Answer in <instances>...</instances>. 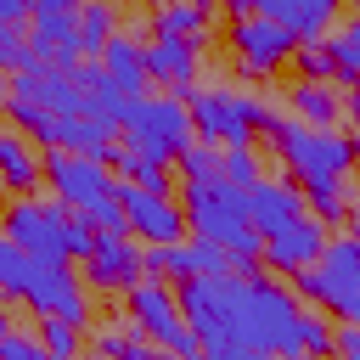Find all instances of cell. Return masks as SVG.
<instances>
[{"label": "cell", "instance_id": "obj_1", "mask_svg": "<svg viewBox=\"0 0 360 360\" xmlns=\"http://www.w3.org/2000/svg\"><path fill=\"white\" fill-rule=\"evenodd\" d=\"M180 315L197 332V343H248L270 360L298 354V292L259 276V270H225V276H186L180 281Z\"/></svg>", "mask_w": 360, "mask_h": 360}, {"label": "cell", "instance_id": "obj_2", "mask_svg": "<svg viewBox=\"0 0 360 360\" xmlns=\"http://www.w3.org/2000/svg\"><path fill=\"white\" fill-rule=\"evenodd\" d=\"M180 214H186L191 242L219 248L236 270H259L264 236L248 219V191H236L225 180H180Z\"/></svg>", "mask_w": 360, "mask_h": 360}, {"label": "cell", "instance_id": "obj_3", "mask_svg": "<svg viewBox=\"0 0 360 360\" xmlns=\"http://www.w3.org/2000/svg\"><path fill=\"white\" fill-rule=\"evenodd\" d=\"M186 112H191V135L208 146H253V135H276L287 124L276 101L231 90V84H208V90L197 84L186 96Z\"/></svg>", "mask_w": 360, "mask_h": 360}, {"label": "cell", "instance_id": "obj_4", "mask_svg": "<svg viewBox=\"0 0 360 360\" xmlns=\"http://www.w3.org/2000/svg\"><path fill=\"white\" fill-rule=\"evenodd\" d=\"M292 292H298V304L309 298L321 315L360 326V219L343 236H326V248L309 270H292Z\"/></svg>", "mask_w": 360, "mask_h": 360}, {"label": "cell", "instance_id": "obj_5", "mask_svg": "<svg viewBox=\"0 0 360 360\" xmlns=\"http://www.w3.org/2000/svg\"><path fill=\"white\" fill-rule=\"evenodd\" d=\"M118 129H124V146H135L152 163H180L186 146L197 141L191 135V112H186L180 96H129Z\"/></svg>", "mask_w": 360, "mask_h": 360}, {"label": "cell", "instance_id": "obj_6", "mask_svg": "<svg viewBox=\"0 0 360 360\" xmlns=\"http://www.w3.org/2000/svg\"><path fill=\"white\" fill-rule=\"evenodd\" d=\"M270 146H276V158L287 163V174L298 180V191L349 174V135H343V129H315V124L287 118V124L270 135Z\"/></svg>", "mask_w": 360, "mask_h": 360}, {"label": "cell", "instance_id": "obj_7", "mask_svg": "<svg viewBox=\"0 0 360 360\" xmlns=\"http://www.w3.org/2000/svg\"><path fill=\"white\" fill-rule=\"evenodd\" d=\"M124 298H129V326H135L146 343H158L169 360H202V343H197V332L186 326L180 298H174V287H169V281L141 276Z\"/></svg>", "mask_w": 360, "mask_h": 360}, {"label": "cell", "instance_id": "obj_8", "mask_svg": "<svg viewBox=\"0 0 360 360\" xmlns=\"http://www.w3.org/2000/svg\"><path fill=\"white\" fill-rule=\"evenodd\" d=\"M62 225H68V208H62L56 197H11L6 214H0V231H6L28 259H45V264H68Z\"/></svg>", "mask_w": 360, "mask_h": 360}, {"label": "cell", "instance_id": "obj_9", "mask_svg": "<svg viewBox=\"0 0 360 360\" xmlns=\"http://www.w3.org/2000/svg\"><path fill=\"white\" fill-rule=\"evenodd\" d=\"M225 45H231L242 79H270V73H281V68L292 62V51H298V39H292L287 28H276L270 17H259V11L225 22Z\"/></svg>", "mask_w": 360, "mask_h": 360}, {"label": "cell", "instance_id": "obj_10", "mask_svg": "<svg viewBox=\"0 0 360 360\" xmlns=\"http://www.w3.org/2000/svg\"><path fill=\"white\" fill-rule=\"evenodd\" d=\"M45 180H51V197H56L68 214H90L96 202H107V197L118 191V180H112L107 163L79 158V152H62V146L45 152Z\"/></svg>", "mask_w": 360, "mask_h": 360}, {"label": "cell", "instance_id": "obj_11", "mask_svg": "<svg viewBox=\"0 0 360 360\" xmlns=\"http://www.w3.org/2000/svg\"><path fill=\"white\" fill-rule=\"evenodd\" d=\"M17 304H28L34 315H62V321H90V287L68 270V264H45L28 259V276L17 287Z\"/></svg>", "mask_w": 360, "mask_h": 360}, {"label": "cell", "instance_id": "obj_12", "mask_svg": "<svg viewBox=\"0 0 360 360\" xmlns=\"http://www.w3.org/2000/svg\"><path fill=\"white\" fill-rule=\"evenodd\" d=\"M118 208H124V219H129V231H135V242H141V248L180 242V231H186V214H180V202H174V197H163V191L118 186Z\"/></svg>", "mask_w": 360, "mask_h": 360}, {"label": "cell", "instance_id": "obj_13", "mask_svg": "<svg viewBox=\"0 0 360 360\" xmlns=\"http://www.w3.org/2000/svg\"><path fill=\"white\" fill-rule=\"evenodd\" d=\"M146 56V84L169 90V96H191L197 90V68H202V39H152L141 45Z\"/></svg>", "mask_w": 360, "mask_h": 360}, {"label": "cell", "instance_id": "obj_14", "mask_svg": "<svg viewBox=\"0 0 360 360\" xmlns=\"http://www.w3.org/2000/svg\"><path fill=\"white\" fill-rule=\"evenodd\" d=\"M326 236H332V231H326L321 219L298 214L292 225H281L276 236H264V248H259V264H270V270H281V276H292V270H309V264L321 259Z\"/></svg>", "mask_w": 360, "mask_h": 360}, {"label": "cell", "instance_id": "obj_15", "mask_svg": "<svg viewBox=\"0 0 360 360\" xmlns=\"http://www.w3.org/2000/svg\"><path fill=\"white\" fill-rule=\"evenodd\" d=\"M141 281V242L129 236H96L84 259V287L90 292H129Z\"/></svg>", "mask_w": 360, "mask_h": 360}, {"label": "cell", "instance_id": "obj_16", "mask_svg": "<svg viewBox=\"0 0 360 360\" xmlns=\"http://www.w3.org/2000/svg\"><path fill=\"white\" fill-rule=\"evenodd\" d=\"M6 90L22 96V101H34V107H45L51 118H73V112H79V90H73V79H68L62 68H51V62H28L22 73H11Z\"/></svg>", "mask_w": 360, "mask_h": 360}, {"label": "cell", "instance_id": "obj_17", "mask_svg": "<svg viewBox=\"0 0 360 360\" xmlns=\"http://www.w3.org/2000/svg\"><path fill=\"white\" fill-rule=\"evenodd\" d=\"M298 214H309V208H304V191H298L292 180H253V186H248V219H253L259 236H276V231L292 225Z\"/></svg>", "mask_w": 360, "mask_h": 360}, {"label": "cell", "instance_id": "obj_18", "mask_svg": "<svg viewBox=\"0 0 360 360\" xmlns=\"http://www.w3.org/2000/svg\"><path fill=\"white\" fill-rule=\"evenodd\" d=\"M259 17H270L276 28H287L298 45H321L338 28V11L321 6V0H259Z\"/></svg>", "mask_w": 360, "mask_h": 360}, {"label": "cell", "instance_id": "obj_19", "mask_svg": "<svg viewBox=\"0 0 360 360\" xmlns=\"http://www.w3.org/2000/svg\"><path fill=\"white\" fill-rule=\"evenodd\" d=\"M39 180H45V152H34L22 129H0V186L17 197H34Z\"/></svg>", "mask_w": 360, "mask_h": 360}, {"label": "cell", "instance_id": "obj_20", "mask_svg": "<svg viewBox=\"0 0 360 360\" xmlns=\"http://www.w3.org/2000/svg\"><path fill=\"white\" fill-rule=\"evenodd\" d=\"M101 73L112 79V90L118 96H146V56H141V39L129 34V28H118L107 45H101Z\"/></svg>", "mask_w": 360, "mask_h": 360}, {"label": "cell", "instance_id": "obj_21", "mask_svg": "<svg viewBox=\"0 0 360 360\" xmlns=\"http://www.w3.org/2000/svg\"><path fill=\"white\" fill-rule=\"evenodd\" d=\"M68 79H73V90H79V112H84V118H101V124L118 129L129 96L112 90V79L101 73V62H79V68H68Z\"/></svg>", "mask_w": 360, "mask_h": 360}, {"label": "cell", "instance_id": "obj_22", "mask_svg": "<svg viewBox=\"0 0 360 360\" xmlns=\"http://www.w3.org/2000/svg\"><path fill=\"white\" fill-rule=\"evenodd\" d=\"M287 112H292L298 124L338 129V118H343V90H332V84H309V79H292V84H287Z\"/></svg>", "mask_w": 360, "mask_h": 360}, {"label": "cell", "instance_id": "obj_23", "mask_svg": "<svg viewBox=\"0 0 360 360\" xmlns=\"http://www.w3.org/2000/svg\"><path fill=\"white\" fill-rule=\"evenodd\" d=\"M56 146H62V152H79V158L107 163V158H112V146H118V129H112V124H101V118L73 112V118H62V124H56Z\"/></svg>", "mask_w": 360, "mask_h": 360}, {"label": "cell", "instance_id": "obj_24", "mask_svg": "<svg viewBox=\"0 0 360 360\" xmlns=\"http://www.w3.org/2000/svg\"><path fill=\"white\" fill-rule=\"evenodd\" d=\"M107 169H112V180L118 186H141V191H163L169 197V186H174V174H169V163H152V158H141L135 146H112V158H107Z\"/></svg>", "mask_w": 360, "mask_h": 360}, {"label": "cell", "instance_id": "obj_25", "mask_svg": "<svg viewBox=\"0 0 360 360\" xmlns=\"http://www.w3.org/2000/svg\"><path fill=\"white\" fill-rule=\"evenodd\" d=\"M118 34V6L112 0H79V22H73V39H79V56L96 62L101 45Z\"/></svg>", "mask_w": 360, "mask_h": 360}, {"label": "cell", "instance_id": "obj_26", "mask_svg": "<svg viewBox=\"0 0 360 360\" xmlns=\"http://www.w3.org/2000/svg\"><path fill=\"white\" fill-rule=\"evenodd\" d=\"M152 39H208V6H202V0L158 6V17H152Z\"/></svg>", "mask_w": 360, "mask_h": 360}, {"label": "cell", "instance_id": "obj_27", "mask_svg": "<svg viewBox=\"0 0 360 360\" xmlns=\"http://www.w3.org/2000/svg\"><path fill=\"white\" fill-rule=\"evenodd\" d=\"M96 354L101 360H169L158 343H146L135 326H101L96 332Z\"/></svg>", "mask_w": 360, "mask_h": 360}, {"label": "cell", "instance_id": "obj_28", "mask_svg": "<svg viewBox=\"0 0 360 360\" xmlns=\"http://www.w3.org/2000/svg\"><path fill=\"white\" fill-rule=\"evenodd\" d=\"M304 208H309V219H321V225H343V219L354 214L349 180H321V186H309V191H304Z\"/></svg>", "mask_w": 360, "mask_h": 360}, {"label": "cell", "instance_id": "obj_29", "mask_svg": "<svg viewBox=\"0 0 360 360\" xmlns=\"http://www.w3.org/2000/svg\"><path fill=\"white\" fill-rule=\"evenodd\" d=\"M326 51H332V62H338V90L360 84V11H354L349 22H338V28H332Z\"/></svg>", "mask_w": 360, "mask_h": 360}, {"label": "cell", "instance_id": "obj_30", "mask_svg": "<svg viewBox=\"0 0 360 360\" xmlns=\"http://www.w3.org/2000/svg\"><path fill=\"white\" fill-rule=\"evenodd\" d=\"M39 349H45V360H79L84 326L79 321H62V315H39Z\"/></svg>", "mask_w": 360, "mask_h": 360}, {"label": "cell", "instance_id": "obj_31", "mask_svg": "<svg viewBox=\"0 0 360 360\" xmlns=\"http://www.w3.org/2000/svg\"><path fill=\"white\" fill-rule=\"evenodd\" d=\"M219 180H225V186H236V191H248L253 180H264L259 152H253V146H219Z\"/></svg>", "mask_w": 360, "mask_h": 360}, {"label": "cell", "instance_id": "obj_32", "mask_svg": "<svg viewBox=\"0 0 360 360\" xmlns=\"http://www.w3.org/2000/svg\"><path fill=\"white\" fill-rule=\"evenodd\" d=\"M141 276H152V281H169V276H191V264H186V242H158V248H141Z\"/></svg>", "mask_w": 360, "mask_h": 360}, {"label": "cell", "instance_id": "obj_33", "mask_svg": "<svg viewBox=\"0 0 360 360\" xmlns=\"http://www.w3.org/2000/svg\"><path fill=\"white\" fill-rule=\"evenodd\" d=\"M292 68H298V79H309V84H338V62H332L326 39H321V45H298V51H292Z\"/></svg>", "mask_w": 360, "mask_h": 360}, {"label": "cell", "instance_id": "obj_34", "mask_svg": "<svg viewBox=\"0 0 360 360\" xmlns=\"http://www.w3.org/2000/svg\"><path fill=\"white\" fill-rule=\"evenodd\" d=\"M332 338H338V326H332L326 315H315V309H304V315H298V354L326 360V354H332Z\"/></svg>", "mask_w": 360, "mask_h": 360}, {"label": "cell", "instance_id": "obj_35", "mask_svg": "<svg viewBox=\"0 0 360 360\" xmlns=\"http://www.w3.org/2000/svg\"><path fill=\"white\" fill-rule=\"evenodd\" d=\"M34 62V45H28V28L22 22H0V73H22Z\"/></svg>", "mask_w": 360, "mask_h": 360}, {"label": "cell", "instance_id": "obj_36", "mask_svg": "<svg viewBox=\"0 0 360 360\" xmlns=\"http://www.w3.org/2000/svg\"><path fill=\"white\" fill-rule=\"evenodd\" d=\"M180 174H186V180H219V146L191 141L186 158H180Z\"/></svg>", "mask_w": 360, "mask_h": 360}, {"label": "cell", "instance_id": "obj_37", "mask_svg": "<svg viewBox=\"0 0 360 360\" xmlns=\"http://www.w3.org/2000/svg\"><path fill=\"white\" fill-rule=\"evenodd\" d=\"M84 219L96 225V236H129V219H124V208H118V191H112L107 202H96Z\"/></svg>", "mask_w": 360, "mask_h": 360}, {"label": "cell", "instance_id": "obj_38", "mask_svg": "<svg viewBox=\"0 0 360 360\" xmlns=\"http://www.w3.org/2000/svg\"><path fill=\"white\" fill-rule=\"evenodd\" d=\"M62 242H68V259H90V248H96V225L84 219V214H68V225H62Z\"/></svg>", "mask_w": 360, "mask_h": 360}, {"label": "cell", "instance_id": "obj_39", "mask_svg": "<svg viewBox=\"0 0 360 360\" xmlns=\"http://www.w3.org/2000/svg\"><path fill=\"white\" fill-rule=\"evenodd\" d=\"M186 264H191V276H225V270H236L219 248H208V242H186Z\"/></svg>", "mask_w": 360, "mask_h": 360}, {"label": "cell", "instance_id": "obj_40", "mask_svg": "<svg viewBox=\"0 0 360 360\" xmlns=\"http://www.w3.org/2000/svg\"><path fill=\"white\" fill-rule=\"evenodd\" d=\"M0 360H45V349H39V338L6 332V338H0Z\"/></svg>", "mask_w": 360, "mask_h": 360}, {"label": "cell", "instance_id": "obj_41", "mask_svg": "<svg viewBox=\"0 0 360 360\" xmlns=\"http://www.w3.org/2000/svg\"><path fill=\"white\" fill-rule=\"evenodd\" d=\"M202 360H270V354H259V349H248V343H208Z\"/></svg>", "mask_w": 360, "mask_h": 360}, {"label": "cell", "instance_id": "obj_42", "mask_svg": "<svg viewBox=\"0 0 360 360\" xmlns=\"http://www.w3.org/2000/svg\"><path fill=\"white\" fill-rule=\"evenodd\" d=\"M332 354H338V360H360V326H338Z\"/></svg>", "mask_w": 360, "mask_h": 360}, {"label": "cell", "instance_id": "obj_43", "mask_svg": "<svg viewBox=\"0 0 360 360\" xmlns=\"http://www.w3.org/2000/svg\"><path fill=\"white\" fill-rule=\"evenodd\" d=\"M338 124L360 129V84H349V90H343V118H338Z\"/></svg>", "mask_w": 360, "mask_h": 360}, {"label": "cell", "instance_id": "obj_44", "mask_svg": "<svg viewBox=\"0 0 360 360\" xmlns=\"http://www.w3.org/2000/svg\"><path fill=\"white\" fill-rule=\"evenodd\" d=\"M253 11H259V0H225V17H231V22H236V17H253Z\"/></svg>", "mask_w": 360, "mask_h": 360}, {"label": "cell", "instance_id": "obj_45", "mask_svg": "<svg viewBox=\"0 0 360 360\" xmlns=\"http://www.w3.org/2000/svg\"><path fill=\"white\" fill-rule=\"evenodd\" d=\"M349 169H360V129L349 135Z\"/></svg>", "mask_w": 360, "mask_h": 360}, {"label": "cell", "instance_id": "obj_46", "mask_svg": "<svg viewBox=\"0 0 360 360\" xmlns=\"http://www.w3.org/2000/svg\"><path fill=\"white\" fill-rule=\"evenodd\" d=\"M6 332H11V315H6V309H0V338H6Z\"/></svg>", "mask_w": 360, "mask_h": 360}, {"label": "cell", "instance_id": "obj_47", "mask_svg": "<svg viewBox=\"0 0 360 360\" xmlns=\"http://www.w3.org/2000/svg\"><path fill=\"white\" fill-rule=\"evenodd\" d=\"M281 360H315V354H281Z\"/></svg>", "mask_w": 360, "mask_h": 360}, {"label": "cell", "instance_id": "obj_48", "mask_svg": "<svg viewBox=\"0 0 360 360\" xmlns=\"http://www.w3.org/2000/svg\"><path fill=\"white\" fill-rule=\"evenodd\" d=\"M6 84H11V79H6V73H0V96H6Z\"/></svg>", "mask_w": 360, "mask_h": 360}, {"label": "cell", "instance_id": "obj_49", "mask_svg": "<svg viewBox=\"0 0 360 360\" xmlns=\"http://www.w3.org/2000/svg\"><path fill=\"white\" fill-rule=\"evenodd\" d=\"M349 219H360V197H354V214H349Z\"/></svg>", "mask_w": 360, "mask_h": 360}, {"label": "cell", "instance_id": "obj_50", "mask_svg": "<svg viewBox=\"0 0 360 360\" xmlns=\"http://www.w3.org/2000/svg\"><path fill=\"white\" fill-rule=\"evenodd\" d=\"M158 6H180V0H158Z\"/></svg>", "mask_w": 360, "mask_h": 360}, {"label": "cell", "instance_id": "obj_51", "mask_svg": "<svg viewBox=\"0 0 360 360\" xmlns=\"http://www.w3.org/2000/svg\"><path fill=\"white\" fill-rule=\"evenodd\" d=\"M321 6H332V11H338V0H321Z\"/></svg>", "mask_w": 360, "mask_h": 360}, {"label": "cell", "instance_id": "obj_52", "mask_svg": "<svg viewBox=\"0 0 360 360\" xmlns=\"http://www.w3.org/2000/svg\"><path fill=\"white\" fill-rule=\"evenodd\" d=\"M202 6H208V0H202Z\"/></svg>", "mask_w": 360, "mask_h": 360}, {"label": "cell", "instance_id": "obj_53", "mask_svg": "<svg viewBox=\"0 0 360 360\" xmlns=\"http://www.w3.org/2000/svg\"><path fill=\"white\" fill-rule=\"evenodd\" d=\"M96 360H101V354H96Z\"/></svg>", "mask_w": 360, "mask_h": 360}]
</instances>
